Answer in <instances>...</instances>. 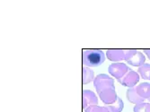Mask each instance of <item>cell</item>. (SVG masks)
Wrapping results in <instances>:
<instances>
[{
	"instance_id": "cell-18",
	"label": "cell",
	"mask_w": 150,
	"mask_h": 112,
	"mask_svg": "<svg viewBox=\"0 0 150 112\" xmlns=\"http://www.w3.org/2000/svg\"><path fill=\"white\" fill-rule=\"evenodd\" d=\"M148 101H149V102H150V98H149V99H148Z\"/></svg>"
},
{
	"instance_id": "cell-2",
	"label": "cell",
	"mask_w": 150,
	"mask_h": 112,
	"mask_svg": "<svg viewBox=\"0 0 150 112\" xmlns=\"http://www.w3.org/2000/svg\"><path fill=\"white\" fill-rule=\"evenodd\" d=\"M133 51L134 49H108L105 55L110 61L118 63L119 61H127Z\"/></svg>"
},
{
	"instance_id": "cell-15",
	"label": "cell",
	"mask_w": 150,
	"mask_h": 112,
	"mask_svg": "<svg viewBox=\"0 0 150 112\" xmlns=\"http://www.w3.org/2000/svg\"><path fill=\"white\" fill-rule=\"evenodd\" d=\"M146 103L145 102L137 104V105H135L133 111L134 112H146Z\"/></svg>"
},
{
	"instance_id": "cell-13",
	"label": "cell",
	"mask_w": 150,
	"mask_h": 112,
	"mask_svg": "<svg viewBox=\"0 0 150 112\" xmlns=\"http://www.w3.org/2000/svg\"><path fill=\"white\" fill-rule=\"evenodd\" d=\"M123 107H124V104H123V101L119 97L117 101L112 103V104H110V105H106V108L109 109L110 112H121L122 109H123Z\"/></svg>"
},
{
	"instance_id": "cell-12",
	"label": "cell",
	"mask_w": 150,
	"mask_h": 112,
	"mask_svg": "<svg viewBox=\"0 0 150 112\" xmlns=\"http://www.w3.org/2000/svg\"><path fill=\"white\" fill-rule=\"evenodd\" d=\"M138 74L142 79L146 81L150 80V64L146 63L143 66H139L138 68Z\"/></svg>"
},
{
	"instance_id": "cell-5",
	"label": "cell",
	"mask_w": 150,
	"mask_h": 112,
	"mask_svg": "<svg viewBox=\"0 0 150 112\" xmlns=\"http://www.w3.org/2000/svg\"><path fill=\"white\" fill-rule=\"evenodd\" d=\"M97 93H98V96L101 99V101L106 105H110V104L114 103L119 98V96L117 95L116 91H115V86L107 87L105 89H103L102 91H100Z\"/></svg>"
},
{
	"instance_id": "cell-16",
	"label": "cell",
	"mask_w": 150,
	"mask_h": 112,
	"mask_svg": "<svg viewBox=\"0 0 150 112\" xmlns=\"http://www.w3.org/2000/svg\"><path fill=\"white\" fill-rule=\"evenodd\" d=\"M143 51H144V53L146 55V57L148 58V59L150 60V49H145Z\"/></svg>"
},
{
	"instance_id": "cell-17",
	"label": "cell",
	"mask_w": 150,
	"mask_h": 112,
	"mask_svg": "<svg viewBox=\"0 0 150 112\" xmlns=\"http://www.w3.org/2000/svg\"><path fill=\"white\" fill-rule=\"evenodd\" d=\"M146 112H150V103H146Z\"/></svg>"
},
{
	"instance_id": "cell-3",
	"label": "cell",
	"mask_w": 150,
	"mask_h": 112,
	"mask_svg": "<svg viewBox=\"0 0 150 112\" xmlns=\"http://www.w3.org/2000/svg\"><path fill=\"white\" fill-rule=\"evenodd\" d=\"M93 86L97 92L105 89L107 87H113L114 86V80L110 75L106 74H100L95 76L93 80Z\"/></svg>"
},
{
	"instance_id": "cell-14",
	"label": "cell",
	"mask_w": 150,
	"mask_h": 112,
	"mask_svg": "<svg viewBox=\"0 0 150 112\" xmlns=\"http://www.w3.org/2000/svg\"><path fill=\"white\" fill-rule=\"evenodd\" d=\"M85 112H110L109 109L105 107H101L98 105H93L89 106L85 109Z\"/></svg>"
},
{
	"instance_id": "cell-10",
	"label": "cell",
	"mask_w": 150,
	"mask_h": 112,
	"mask_svg": "<svg viewBox=\"0 0 150 112\" xmlns=\"http://www.w3.org/2000/svg\"><path fill=\"white\" fill-rule=\"evenodd\" d=\"M138 94L143 98L144 100L150 98V82H141L138 86H136Z\"/></svg>"
},
{
	"instance_id": "cell-4",
	"label": "cell",
	"mask_w": 150,
	"mask_h": 112,
	"mask_svg": "<svg viewBox=\"0 0 150 112\" xmlns=\"http://www.w3.org/2000/svg\"><path fill=\"white\" fill-rule=\"evenodd\" d=\"M129 69L130 68L126 64L121 63V62H118V63H112V65L109 66L108 72L114 78L119 80V79L123 77L129 71Z\"/></svg>"
},
{
	"instance_id": "cell-11",
	"label": "cell",
	"mask_w": 150,
	"mask_h": 112,
	"mask_svg": "<svg viewBox=\"0 0 150 112\" xmlns=\"http://www.w3.org/2000/svg\"><path fill=\"white\" fill-rule=\"evenodd\" d=\"M95 78L94 72L89 67L84 66L83 67V85H88L91 82H93Z\"/></svg>"
},
{
	"instance_id": "cell-7",
	"label": "cell",
	"mask_w": 150,
	"mask_h": 112,
	"mask_svg": "<svg viewBox=\"0 0 150 112\" xmlns=\"http://www.w3.org/2000/svg\"><path fill=\"white\" fill-rule=\"evenodd\" d=\"M129 65L132 66H141L144 64H146V57L145 55L137 49H134L132 55L129 57V58L126 61Z\"/></svg>"
},
{
	"instance_id": "cell-8",
	"label": "cell",
	"mask_w": 150,
	"mask_h": 112,
	"mask_svg": "<svg viewBox=\"0 0 150 112\" xmlns=\"http://www.w3.org/2000/svg\"><path fill=\"white\" fill-rule=\"evenodd\" d=\"M98 104V97L91 90L83 91V108L86 109L89 106L97 105Z\"/></svg>"
},
{
	"instance_id": "cell-6",
	"label": "cell",
	"mask_w": 150,
	"mask_h": 112,
	"mask_svg": "<svg viewBox=\"0 0 150 112\" xmlns=\"http://www.w3.org/2000/svg\"><path fill=\"white\" fill-rule=\"evenodd\" d=\"M139 79H140V76L138 74V72H135L133 70L129 69V71L122 78L119 79L118 82L121 85H123L125 87L133 88V87H136L137 83H139Z\"/></svg>"
},
{
	"instance_id": "cell-9",
	"label": "cell",
	"mask_w": 150,
	"mask_h": 112,
	"mask_svg": "<svg viewBox=\"0 0 150 112\" xmlns=\"http://www.w3.org/2000/svg\"><path fill=\"white\" fill-rule=\"evenodd\" d=\"M126 97L128 101L132 103V104H139V103H142L144 102V99L143 98H141L138 92H137V89H136V87H133V88H129L127 90V92H126Z\"/></svg>"
},
{
	"instance_id": "cell-1",
	"label": "cell",
	"mask_w": 150,
	"mask_h": 112,
	"mask_svg": "<svg viewBox=\"0 0 150 112\" xmlns=\"http://www.w3.org/2000/svg\"><path fill=\"white\" fill-rule=\"evenodd\" d=\"M83 65L86 67H96L105 61V54L101 49H84Z\"/></svg>"
}]
</instances>
